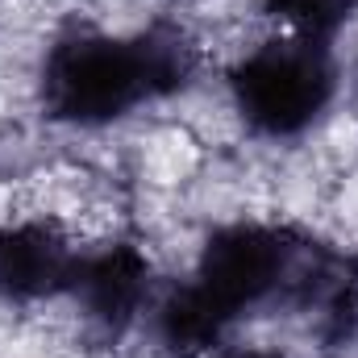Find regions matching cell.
I'll return each instance as SVG.
<instances>
[{"mask_svg":"<svg viewBox=\"0 0 358 358\" xmlns=\"http://www.w3.org/2000/svg\"><path fill=\"white\" fill-rule=\"evenodd\" d=\"M159 100L138 34L71 29L42 59V104L55 121L100 129Z\"/></svg>","mask_w":358,"mask_h":358,"instance_id":"6da1fadb","label":"cell"},{"mask_svg":"<svg viewBox=\"0 0 358 358\" xmlns=\"http://www.w3.org/2000/svg\"><path fill=\"white\" fill-rule=\"evenodd\" d=\"M80 238L42 213L0 221V300L42 304L67 296L80 275Z\"/></svg>","mask_w":358,"mask_h":358,"instance_id":"3957f363","label":"cell"},{"mask_svg":"<svg viewBox=\"0 0 358 358\" xmlns=\"http://www.w3.org/2000/svg\"><path fill=\"white\" fill-rule=\"evenodd\" d=\"M329 50L304 34H271L246 46L229 67V100L263 138H296L329 108Z\"/></svg>","mask_w":358,"mask_h":358,"instance_id":"7a4b0ae2","label":"cell"}]
</instances>
